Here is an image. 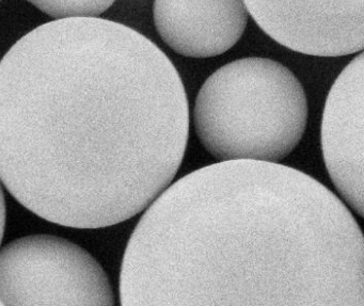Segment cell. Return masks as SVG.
Here are the masks:
<instances>
[{
  "label": "cell",
  "instance_id": "7",
  "mask_svg": "<svg viewBox=\"0 0 364 306\" xmlns=\"http://www.w3.org/2000/svg\"><path fill=\"white\" fill-rule=\"evenodd\" d=\"M153 18L159 37L176 54L212 58L240 41L249 12L244 0H154Z\"/></svg>",
  "mask_w": 364,
  "mask_h": 306
},
{
  "label": "cell",
  "instance_id": "1",
  "mask_svg": "<svg viewBox=\"0 0 364 306\" xmlns=\"http://www.w3.org/2000/svg\"><path fill=\"white\" fill-rule=\"evenodd\" d=\"M188 136L178 70L120 23L52 21L0 61V180L48 222L101 229L144 212Z\"/></svg>",
  "mask_w": 364,
  "mask_h": 306
},
{
  "label": "cell",
  "instance_id": "3",
  "mask_svg": "<svg viewBox=\"0 0 364 306\" xmlns=\"http://www.w3.org/2000/svg\"><path fill=\"white\" fill-rule=\"evenodd\" d=\"M308 123L306 93L278 61L250 57L205 80L193 110L196 133L218 161L278 163L299 144Z\"/></svg>",
  "mask_w": 364,
  "mask_h": 306
},
{
  "label": "cell",
  "instance_id": "4",
  "mask_svg": "<svg viewBox=\"0 0 364 306\" xmlns=\"http://www.w3.org/2000/svg\"><path fill=\"white\" fill-rule=\"evenodd\" d=\"M3 305L112 306L105 271L77 244L52 235L18 238L0 248Z\"/></svg>",
  "mask_w": 364,
  "mask_h": 306
},
{
  "label": "cell",
  "instance_id": "10",
  "mask_svg": "<svg viewBox=\"0 0 364 306\" xmlns=\"http://www.w3.org/2000/svg\"><path fill=\"white\" fill-rule=\"evenodd\" d=\"M0 305H3V303H1V301H0Z\"/></svg>",
  "mask_w": 364,
  "mask_h": 306
},
{
  "label": "cell",
  "instance_id": "9",
  "mask_svg": "<svg viewBox=\"0 0 364 306\" xmlns=\"http://www.w3.org/2000/svg\"><path fill=\"white\" fill-rule=\"evenodd\" d=\"M6 226V202L4 197L3 189L0 185V244L3 241L4 233Z\"/></svg>",
  "mask_w": 364,
  "mask_h": 306
},
{
  "label": "cell",
  "instance_id": "2",
  "mask_svg": "<svg viewBox=\"0 0 364 306\" xmlns=\"http://www.w3.org/2000/svg\"><path fill=\"white\" fill-rule=\"evenodd\" d=\"M123 306H364V240L318 180L219 161L170 185L134 229Z\"/></svg>",
  "mask_w": 364,
  "mask_h": 306
},
{
  "label": "cell",
  "instance_id": "5",
  "mask_svg": "<svg viewBox=\"0 0 364 306\" xmlns=\"http://www.w3.org/2000/svg\"><path fill=\"white\" fill-rule=\"evenodd\" d=\"M249 16L277 43L318 57L361 53L363 0H244Z\"/></svg>",
  "mask_w": 364,
  "mask_h": 306
},
{
  "label": "cell",
  "instance_id": "8",
  "mask_svg": "<svg viewBox=\"0 0 364 306\" xmlns=\"http://www.w3.org/2000/svg\"><path fill=\"white\" fill-rule=\"evenodd\" d=\"M40 11L55 20L72 18H99L112 7L116 0H27Z\"/></svg>",
  "mask_w": 364,
  "mask_h": 306
},
{
  "label": "cell",
  "instance_id": "6",
  "mask_svg": "<svg viewBox=\"0 0 364 306\" xmlns=\"http://www.w3.org/2000/svg\"><path fill=\"white\" fill-rule=\"evenodd\" d=\"M364 56L360 53L340 74L321 120V150L332 182L346 203L363 216Z\"/></svg>",
  "mask_w": 364,
  "mask_h": 306
}]
</instances>
